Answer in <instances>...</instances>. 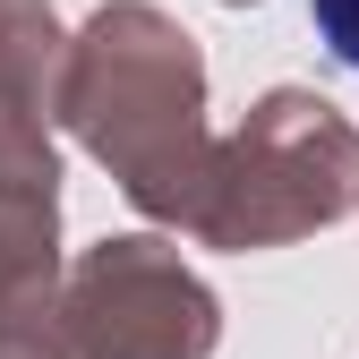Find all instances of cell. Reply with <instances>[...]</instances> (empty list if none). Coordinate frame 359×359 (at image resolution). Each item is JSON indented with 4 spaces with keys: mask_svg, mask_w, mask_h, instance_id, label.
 <instances>
[{
    "mask_svg": "<svg viewBox=\"0 0 359 359\" xmlns=\"http://www.w3.org/2000/svg\"><path fill=\"white\" fill-rule=\"evenodd\" d=\"M308 26H317V43L359 77V0H308Z\"/></svg>",
    "mask_w": 359,
    "mask_h": 359,
    "instance_id": "1",
    "label": "cell"
}]
</instances>
